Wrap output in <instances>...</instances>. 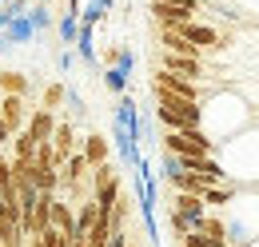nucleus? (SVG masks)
<instances>
[{
	"label": "nucleus",
	"mask_w": 259,
	"mask_h": 247,
	"mask_svg": "<svg viewBox=\"0 0 259 247\" xmlns=\"http://www.w3.org/2000/svg\"><path fill=\"white\" fill-rule=\"evenodd\" d=\"M227 208H231V216L224 219L227 223V243L231 247H251L259 239V195L239 191Z\"/></svg>",
	"instance_id": "f257e3e1"
},
{
	"label": "nucleus",
	"mask_w": 259,
	"mask_h": 247,
	"mask_svg": "<svg viewBox=\"0 0 259 247\" xmlns=\"http://www.w3.org/2000/svg\"><path fill=\"white\" fill-rule=\"evenodd\" d=\"M156 116L167 132H199V124H203V112H199V104L192 100H180V96H167V92H156Z\"/></svg>",
	"instance_id": "f03ea898"
},
{
	"label": "nucleus",
	"mask_w": 259,
	"mask_h": 247,
	"mask_svg": "<svg viewBox=\"0 0 259 247\" xmlns=\"http://www.w3.org/2000/svg\"><path fill=\"white\" fill-rule=\"evenodd\" d=\"M163 152L180 155V159H199V155H215V140H207L203 132H167Z\"/></svg>",
	"instance_id": "7ed1b4c3"
},
{
	"label": "nucleus",
	"mask_w": 259,
	"mask_h": 247,
	"mask_svg": "<svg viewBox=\"0 0 259 247\" xmlns=\"http://www.w3.org/2000/svg\"><path fill=\"white\" fill-rule=\"evenodd\" d=\"M152 88L156 92H167V96H180V100H192V104H199L203 100V92H199V84H192V80H184V76H171V72H156V80H152Z\"/></svg>",
	"instance_id": "20e7f679"
},
{
	"label": "nucleus",
	"mask_w": 259,
	"mask_h": 247,
	"mask_svg": "<svg viewBox=\"0 0 259 247\" xmlns=\"http://www.w3.org/2000/svg\"><path fill=\"white\" fill-rule=\"evenodd\" d=\"M52 152H56V168H64L68 159L80 152V148H76V124H72V120H60V124H56V136H52Z\"/></svg>",
	"instance_id": "39448f33"
},
{
	"label": "nucleus",
	"mask_w": 259,
	"mask_h": 247,
	"mask_svg": "<svg viewBox=\"0 0 259 247\" xmlns=\"http://www.w3.org/2000/svg\"><path fill=\"white\" fill-rule=\"evenodd\" d=\"M56 124H60V120H56V112H48V108H32L24 128L32 132L36 144H52V136H56Z\"/></svg>",
	"instance_id": "423d86ee"
},
{
	"label": "nucleus",
	"mask_w": 259,
	"mask_h": 247,
	"mask_svg": "<svg viewBox=\"0 0 259 247\" xmlns=\"http://www.w3.org/2000/svg\"><path fill=\"white\" fill-rule=\"evenodd\" d=\"M163 72L171 76H184V80H203V60L199 56H176V52H163Z\"/></svg>",
	"instance_id": "0eeeda50"
},
{
	"label": "nucleus",
	"mask_w": 259,
	"mask_h": 247,
	"mask_svg": "<svg viewBox=\"0 0 259 247\" xmlns=\"http://www.w3.org/2000/svg\"><path fill=\"white\" fill-rule=\"evenodd\" d=\"M0 40H4V48L32 44V40H36V28H32V20H28V12H24V16H16V20H8L4 32H0Z\"/></svg>",
	"instance_id": "6e6552de"
},
{
	"label": "nucleus",
	"mask_w": 259,
	"mask_h": 247,
	"mask_svg": "<svg viewBox=\"0 0 259 247\" xmlns=\"http://www.w3.org/2000/svg\"><path fill=\"white\" fill-rule=\"evenodd\" d=\"M0 120L12 128V136L24 132V124H28V108H24V100H20V96H4V100H0Z\"/></svg>",
	"instance_id": "1a4fd4ad"
},
{
	"label": "nucleus",
	"mask_w": 259,
	"mask_h": 247,
	"mask_svg": "<svg viewBox=\"0 0 259 247\" xmlns=\"http://www.w3.org/2000/svg\"><path fill=\"white\" fill-rule=\"evenodd\" d=\"M108 152H112V144H108V136H84V144H80V155L88 159V168H100V163H108Z\"/></svg>",
	"instance_id": "9d476101"
},
{
	"label": "nucleus",
	"mask_w": 259,
	"mask_h": 247,
	"mask_svg": "<svg viewBox=\"0 0 259 247\" xmlns=\"http://www.w3.org/2000/svg\"><path fill=\"white\" fill-rule=\"evenodd\" d=\"M171 212H180V216L192 219V223H199V219L207 216L203 199H199V195H188V191H176V195H171Z\"/></svg>",
	"instance_id": "9b49d317"
},
{
	"label": "nucleus",
	"mask_w": 259,
	"mask_h": 247,
	"mask_svg": "<svg viewBox=\"0 0 259 247\" xmlns=\"http://www.w3.org/2000/svg\"><path fill=\"white\" fill-rule=\"evenodd\" d=\"M52 227H56V231H60L64 239H72V235H76V212L68 208L60 195L52 199Z\"/></svg>",
	"instance_id": "f8f14e48"
},
{
	"label": "nucleus",
	"mask_w": 259,
	"mask_h": 247,
	"mask_svg": "<svg viewBox=\"0 0 259 247\" xmlns=\"http://www.w3.org/2000/svg\"><path fill=\"white\" fill-rule=\"evenodd\" d=\"M28 88H32V80H28L24 72H12V68L0 72V92H4V96H20V100H24Z\"/></svg>",
	"instance_id": "ddd939ff"
},
{
	"label": "nucleus",
	"mask_w": 259,
	"mask_h": 247,
	"mask_svg": "<svg viewBox=\"0 0 259 247\" xmlns=\"http://www.w3.org/2000/svg\"><path fill=\"white\" fill-rule=\"evenodd\" d=\"M32 155H36V140H32V132L24 128V132H16V136H12V159L32 163Z\"/></svg>",
	"instance_id": "4468645a"
},
{
	"label": "nucleus",
	"mask_w": 259,
	"mask_h": 247,
	"mask_svg": "<svg viewBox=\"0 0 259 247\" xmlns=\"http://www.w3.org/2000/svg\"><path fill=\"white\" fill-rule=\"evenodd\" d=\"M56 36H60V44H68V48H76V36H80V16H72V12H64V16L56 20Z\"/></svg>",
	"instance_id": "2eb2a0df"
},
{
	"label": "nucleus",
	"mask_w": 259,
	"mask_h": 247,
	"mask_svg": "<svg viewBox=\"0 0 259 247\" xmlns=\"http://www.w3.org/2000/svg\"><path fill=\"white\" fill-rule=\"evenodd\" d=\"M104 88L116 92V96H124V92H128V72L116 68V64H108V68H104Z\"/></svg>",
	"instance_id": "dca6fc26"
},
{
	"label": "nucleus",
	"mask_w": 259,
	"mask_h": 247,
	"mask_svg": "<svg viewBox=\"0 0 259 247\" xmlns=\"http://www.w3.org/2000/svg\"><path fill=\"white\" fill-rule=\"evenodd\" d=\"M64 100H68V84H60V80H56V84H48V88H44V96H40V108L56 112Z\"/></svg>",
	"instance_id": "f3484780"
},
{
	"label": "nucleus",
	"mask_w": 259,
	"mask_h": 247,
	"mask_svg": "<svg viewBox=\"0 0 259 247\" xmlns=\"http://www.w3.org/2000/svg\"><path fill=\"white\" fill-rule=\"evenodd\" d=\"M16 195V180H12V155H0V199Z\"/></svg>",
	"instance_id": "a211bd4d"
},
{
	"label": "nucleus",
	"mask_w": 259,
	"mask_h": 247,
	"mask_svg": "<svg viewBox=\"0 0 259 247\" xmlns=\"http://www.w3.org/2000/svg\"><path fill=\"white\" fill-rule=\"evenodd\" d=\"M28 20H32L36 36L48 32V28H52V12H48V4H32V8H28Z\"/></svg>",
	"instance_id": "6ab92c4d"
},
{
	"label": "nucleus",
	"mask_w": 259,
	"mask_h": 247,
	"mask_svg": "<svg viewBox=\"0 0 259 247\" xmlns=\"http://www.w3.org/2000/svg\"><path fill=\"white\" fill-rule=\"evenodd\" d=\"M167 227H171L176 239H184V235H192V231H195V223H192V219H184L180 212H167Z\"/></svg>",
	"instance_id": "aec40b11"
},
{
	"label": "nucleus",
	"mask_w": 259,
	"mask_h": 247,
	"mask_svg": "<svg viewBox=\"0 0 259 247\" xmlns=\"http://www.w3.org/2000/svg\"><path fill=\"white\" fill-rule=\"evenodd\" d=\"M0 12H4L8 20H16V16H24V12H28V0H4V4H0Z\"/></svg>",
	"instance_id": "412c9836"
},
{
	"label": "nucleus",
	"mask_w": 259,
	"mask_h": 247,
	"mask_svg": "<svg viewBox=\"0 0 259 247\" xmlns=\"http://www.w3.org/2000/svg\"><path fill=\"white\" fill-rule=\"evenodd\" d=\"M116 68H124V72L132 76V68H136V52H132V48H116Z\"/></svg>",
	"instance_id": "4be33fe9"
},
{
	"label": "nucleus",
	"mask_w": 259,
	"mask_h": 247,
	"mask_svg": "<svg viewBox=\"0 0 259 247\" xmlns=\"http://www.w3.org/2000/svg\"><path fill=\"white\" fill-rule=\"evenodd\" d=\"M68 108H72V120H80L84 116V96L76 92V88H68V100H64Z\"/></svg>",
	"instance_id": "5701e85b"
},
{
	"label": "nucleus",
	"mask_w": 259,
	"mask_h": 247,
	"mask_svg": "<svg viewBox=\"0 0 259 247\" xmlns=\"http://www.w3.org/2000/svg\"><path fill=\"white\" fill-rule=\"evenodd\" d=\"M72 64H76V52H72V48H64V52L56 56V68H60V72H72Z\"/></svg>",
	"instance_id": "b1692460"
},
{
	"label": "nucleus",
	"mask_w": 259,
	"mask_h": 247,
	"mask_svg": "<svg viewBox=\"0 0 259 247\" xmlns=\"http://www.w3.org/2000/svg\"><path fill=\"white\" fill-rule=\"evenodd\" d=\"M4 144H12V128L0 120V148H4Z\"/></svg>",
	"instance_id": "393cba45"
},
{
	"label": "nucleus",
	"mask_w": 259,
	"mask_h": 247,
	"mask_svg": "<svg viewBox=\"0 0 259 247\" xmlns=\"http://www.w3.org/2000/svg\"><path fill=\"white\" fill-rule=\"evenodd\" d=\"M96 4H100V8H104V12H108V8H112V0H96Z\"/></svg>",
	"instance_id": "a878e982"
},
{
	"label": "nucleus",
	"mask_w": 259,
	"mask_h": 247,
	"mask_svg": "<svg viewBox=\"0 0 259 247\" xmlns=\"http://www.w3.org/2000/svg\"><path fill=\"white\" fill-rule=\"evenodd\" d=\"M28 247H44V243H40V239H36V235H32V239H28Z\"/></svg>",
	"instance_id": "bb28decb"
},
{
	"label": "nucleus",
	"mask_w": 259,
	"mask_h": 247,
	"mask_svg": "<svg viewBox=\"0 0 259 247\" xmlns=\"http://www.w3.org/2000/svg\"><path fill=\"white\" fill-rule=\"evenodd\" d=\"M4 24H8V16H4V12H0V32H4Z\"/></svg>",
	"instance_id": "cd10ccee"
},
{
	"label": "nucleus",
	"mask_w": 259,
	"mask_h": 247,
	"mask_svg": "<svg viewBox=\"0 0 259 247\" xmlns=\"http://www.w3.org/2000/svg\"><path fill=\"white\" fill-rule=\"evenodd\" d=\"M60 247H68V239H64V243H60Z\"/></svg>",
	"instance_id": "c85d7f7f"
},
{
	"label": "nucleus",
	"mask_w": 259,
	"mask_h": 247,
	"mask_svg": "<svg viewBox=\"0 0 259 247\" xmlns=\"http://www.w3.org/2000/svg\"><path fill=\"white\" fill-rule=\"evenodd\" d=\"M128 247H136V243H128Z\"/></svg>",
	"instance_id": "c756f323"
}]
</instances>
